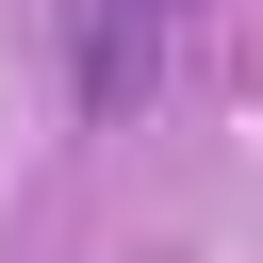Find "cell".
<instances>
[{"label":"cell","mask_w":263,"mask_h":263,"mask_svg":"<svg viewBox=\"0 0 263 263\" xmlns=\"http://www.w3.org/2000/svg\"><path fill=\"white\" fill-rule=\"evenodd\" d=\"M197 0H82V33H66V99L82 115H132L148 82H164V33H181Z\"/></svg>","instance_id":"6da1fadb"}]
</instances>
